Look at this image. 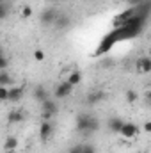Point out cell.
Returning <instances> with one entry per match:
<instances>
[{"mask_svg": "<svg viewBox=\"0 0 151 153\" xmlns=\"http://www.w3.org/2000/svg\"><path fill=\"white\" fill-rule=\"evenodd\" d=\"M7 14H9V4L5 0H0V20L7 18Z\"/></svg>", "mask_w": 151, "mask_h": 153, "instance_id": "d6986e66", "label": "cell"}, {"mask_svg": "<svg viewBox=\"0 0 151 153\" xmlns=\"http://www.w3.org/2000/svg\"><path fill=\"white\" fill-rule=\"evenodd\" d=\"M34 98L38 100L39 103H43L44 100L50 98V93H48V89H46L44 85H38V87L34 89Z\"/></svg>", "mask_w": 151, "mask_h": 153, "instance_id": "9a60e30c", "label": "cell"}, {"mask_svg": "<svg viewBox=\"0 0 151 153\" xmlns=\"http://www.w3.org/2000/svg\"><path fill=\"white\" fill-rule=\"evenodd\" d=\"M7 96H9V87L0 85V102H7Z\"/></svg>", "mask_w": 151, "mask_h": 153, "instance_id": "44dd1931", "label": "cell"}, {"mask_svg": "<svg viewBox=\"0 0 151 153\" xmlns=\"http://www.w3.org/2000/svg\"><path fill=\"white\" fill-rule=\"evenodd\" d=\"M50 2H53V4H57V2H62V0H50Z\"/></svg>", "mask_w": 151, "mask_h": 153, "instance_id": "83f0119b", "label": "cell"}, {"mask_svg": "<svg viewBox=\"0 0 151 153\" xmlns=\"http://www.w3.org/2000/svg\"><path fill=\"white\" fill-rule=\"evenodd\" d=\"M66 82H68V84H71L73 87H75V85H78V84L82 82V71H78V70L71 71V73L68 75V78H66Z\"/></svg>", "mask_w": 151, "mask_h": 153, "instance_id": "2e32d148", "label": "cell"}, {"mask_svg": "<svg viewBox=\"0 0 151 153\" xmlns=\"http://www.w3.org/2000/svg\"><path fill=\"white\" fill-rule=\"evenodd\" d=\"M70 23H71V18L68 14H59L57 20H55V23H53V27L59 29V30H64V29L70 27Z\"/></svg>", "mask_w": 151, "mask_h": 153, "instance_id": "4fadbf2b", "label": "cell"}, {"mask_svg": "<svg viewBox=\"0 0 151 153\" xmlns=\"http://www.w3.org/2000/svg\"><path fill=\"white\" fill-rule=\"evenodd\" d=\"M139 153H141V152H139Z\"/></svg>", "mask_w": 151, "mask_h": 153, "instance_id": "f1b7e54d", "label": "cell"}, {"mask_svg": "<svg viewBox=\"0 0 151 153\" xmlns=\"http://www.w3.org/2000/svg\"><path fill=\"white\" fill-rule=\"evenodd\" d=\"M13 76L9 75L7 71H0V85H4V87H11L13 85Z\"/></svg>", "mask_w": 151, "mask_h": 153, "instance_id": "e0dca14e", "label": "cell"}, {"mask_svg": "<svg viewBox=\"0 0 151 153\" xmlns=\"http://www.w3.org/2000/svg\"><path fill=\"white\" fill-rule=\"evenodd\" d=\"M123 117H117V116H114V117H109V121H107V126H109V130L112 132V134H119V128L123 126Z\"/></svg>", "mask_w": 151, "mask_h": 153, "instance_id": "7c38bea8", "label": "cell"}, {"mask_svg": "<svg viewBox=\"0 0 151 153\" xmlns=\"http://www.w3.org/2000/svg\"><path fill=\"white\" fill-rule=\"evenodd\" d=\"M114 45H115V39H114V36L109 32L105 38L100 41V45H98V48H96V52H94V57H101V55L109 53Z\"/></svg>", "mask_w": 151, "mask_h": 153, "instance_id": "277c9868", "label": "cell"}, {"mask_svg": "<svg viewBox=\"0 0 151 153\" xmlns=\"http://www.w3.org/2000/svg\"><path fill=\"white\" fill-rule=\"evenodd\" d=\"M32 16V7L30 5H23V9H21V18L23 20H29Z\"/></svg>", "mask_w": 151, "mask_h": 153, "instance_id": "ffe728a7", "label": "cell"}, {"mask_svg": "<svg viewBox=\"0 0 151 153\" xmlns=\"http://www.w3.org/2000/svg\"><path fill=\"white\" fill-rule=\"evenodd\" d=\"M119 135H123L124 139H133L139 135V126L132 121H124L123 126L119 128Z\"/></svg>", "mask_w": 151, "mask_h": 153, "instance_id": "5b68a950", "label": "cell"}, {"mask_svg": "<svg viewBox=\"0 0 151 153\" xmlns=\"http://www.w3.org/2000/svg\"><path fill=\"white\" fill-rule=\"evenodd\" d=\"M76 130L82 135H93L100 130V119L93 114L82 112L76 116Z\"/></svg>", "mask_w": 151, "mask_h": 153, "instance_id": "6da1fadb", "label": "cell"}, {"mask_svg": "<svg viewBox=\"0 0 151 153\" xmlns=\"http://www.w3.org/2000/svg\"><path fill=\"white\" fill-rule=\"evenodd\" d=\"M124 96H126V102H128V103H137V102H139V93H137L135 89H128V91L124 93Z\"/></svg>", "mask_w": 151, "mask_h": 153, "instance_id": "ac0fdd59", "label": "cell"}, {"mask_svg": "<svg viewBox=\"0 0 151 153\" xmlns=\"http://www.w3.org/2000/svg\"><path fill=\"white\" fill-rule=\"evenodd\" d=\"M68 153H82V146L76 144V146H73V148H70V152Z\"/></svg>", "mask_w": 151, "mask_h": 153, "instance_id": "d4e9b609", "label": "cell"}, {"mask_svg": "<svg viewBox=\"0 0 151 153\" xmlns=\"http://www.w3.org/2000/svg\"><path fill=\"white\" fill-rule=\"evenodd\" d=\"M55 128H53V123L52 121H41V126H39V137L43 143H46L48 139H52Z\"/></svg>", "mask_w": 151, "mask_h": 153, "instance_id": "ba28073f", "label": "cell"}, {"mask_svg": "<svg viewBox=\"0 0 151 153\" xmlns=\"http://www.w3.org/2000/svg\"><path fill=\"white\" fill-rule=\"evenodd\" d=\"M82 146V153H96L94 144H80Z\"/></svg>", "mask_w": 151, "mask_h": 153, "instance_id": "cb8c5ba5", "label": "cell"}, {"mask_svg": "<svg viewBox=\"0 0 151 153\" xmlns=\"http://www.w3.org/2000/svg\"><path fill=\"white\" fill-rule=\"evenodd\" d=\"M23 94H25L23 87L11 85V87H9V96H7V102H11V103H18V102L23 98Z\"/></svg>", "mask_w": 151, "mask_h": 153, "instance_id": "9c48e42d", "label": "cell"}, {"mask_svg": "<svg viewBox=\"0 0 151 153\" xmlns=\"http://www.w3.org/2000/svg\"><path fill=\"white\" fill-rule=\"evenodd\" d=\"M2 55H4V48L0 46V57H2Z\"/></svg>", "mask_w": 151, "mask_h": 153, "instance_id": "4316f807", "label": "cell"}, {"mask_svg": "<svg viewBox=\"0 0 151 153\" xmlns=\"http://www.w3.org/2000/svg\"><path fill=\"white\" fill-rule=\"evenodd\" d=\"M73 85L71 84H68L66 80H62L57 87H55V91H53V96L55 98H59V100H62V98H68V96H71V93H73Z\"/></svg>", "mask_w": 151, "mask_h": 153, "instance_id": "52a82bcc", "label": "cell"}, {"mask_svg": "<svg viewBox=\"0 0 151 153\" xmlns=\"http://www.w3.org/2000/svg\"><path fill=\"white\" fill-rule=\"evenodd\" d=\"M34 59H36L38 62H43V61H44V52H43L41 48L34 50Z\"/></svg>", "mask_w": 151, "mask_h": 153, "instance_id": "603a6c76", "label": "cell"}, {"mask_svg": "<svg viewBox=\"0 0 151 153\" xmlns=\"http://www.w3.org/2000/svg\"><path fill=\"white\" fill-rule=\"evenodd\" d=\"M7 68H9V59L5 55H2L0 57V71H5Z\"/></svg>", "mask_w": 151, "mask_h": 153, "instance_id": "7402d4cb", "label": "cell"}, {"mask_svg": "<svg viewBox=\"0 0 151 153\" xmlns=\"http://www.w3.org/2000/svg\"><path fill=\"white\" fill-rule=\"evenodd\" d=\"M25 111H21V109H13L9 114H7V123L9 125H18V123H21L23 119H25Z\"/></svg>", "mask_w": 151, "mask_h": 153, "instance_id": "30bf717a", "label": "cell"}, {"mask_svg": "<svg viewBox=\"0 0 151 153\" xmlns=\"http://www.w3.org/2000/svg\"><path fill=\"white\" fill-rule=\"evenodd\" d=\"M105 98H107V93H105V91H101V89H93V91L87 93L85 103H87V105H98V103H101Z\"/></svg>", "mask_w": 151, "mask_h": 153, "instance_id": "8992f818", "label": "cell"}, {"mask_svg": "<svg viewBox=\"0 0 151 153\" xmlns=\"http://www.w3.org/2000/svg\"><path fill=\"white\" fill-rule=\"evenodd\" d=\"M142 130H144V134H150V132H151V123H150V121H146V123H144Z\"/></svg>", "mask_w": 151, "mask_h": 153, "instance_id": "484cf974", "label": "cell"}, {"mask_svg": "<svg viewBox=\"0 0 151 153\" xmlns=\"http://www.w3.org/2000/svg\"><path fill=\"white\" fill-rule=\"evenodd\" d=\"M57 16H59V11H57L53 5H48V7H44V9L41 11V14H39V22H41L43 27H52V25L55 23Z\"/></svg>", "mask_w": 151, "mask_h": 153, "instance_id": "7a4b0ae2", "label": "cell"}, {"mask_svg": "<svg viewBox=\"0 0 151 153\" xmlns=\"http://www.w3.org/2000/svg\"><path fill=\"white\" fill-rule=\"evenodd\" d=\"M59 112V105H57V102H53V100H44L43 103H41V117H43V121H50V119H53V116Z\"/></svg>", "mask_w": 151, "mask_h": 153, "instance_id": "3957f363", "label": "cell"}, {"mask_svg": "<svg viewBox=\"0 0 151 153\" xmlns=\"http://www.w3.org/2000/svg\"><path fill=\"white\" fill-rule=\"evenodd\" d=\"M137 70H139L141 73H150L151 71V59L148 55L137 59Z\"/></svg>", "mask_w": 151, "mask_h": 153, "instance_id": "8fae6325", "label": "cell"}, {"mask_svg": "<svg viewBox=\"0 0 151 153\" xmlns=\"http://www.w3.org/2000/svg\"><path fill=\"white\" fill-rule=\"evenodd\" d=\"M16 148H18V137L16 135H7L5 143H4V150L7 153H13Z\"/></svg>", "mask_w": 151, "mask_h": 153, "instance_id": "5bb4252c", "label": "cell"}]
</instances>
